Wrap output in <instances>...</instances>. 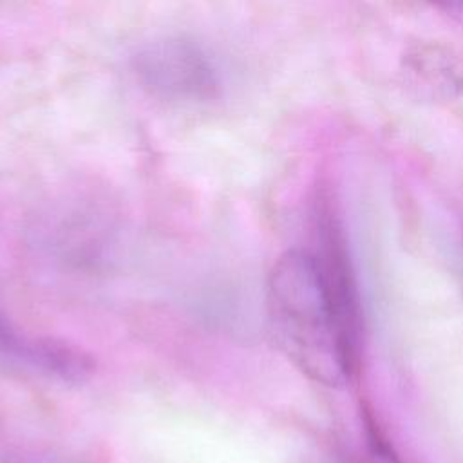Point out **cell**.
Listing matches in <instances>:
<instances>
[{
  "instance_id": "cell-1",
  "label": "cell",
  "mask_w": 463,
  "mask_h": 463,
  "mask_svg": "<svg viewBox=\"0 0 463 463\" xmlns=\"http://www.w3.org/2000/svg\"><path fill=\"white\" fill-rule=\"evenodd\" d=\"M268 317L286 356L317 383L349 382L358 349L347 338L313 251L289 250L268 279Z\"/></svg>"
},
{
  "instance_id": "cell-5",
  "label": "cell",
  "mask_w": 463,
  "mask_h": 463,
  "mask_svg": "<svg viewBox=\"0 0 463 463\" xmlns=\"http://www.w3.org/2000/svg\"><path fill=\"white\" fill-rule=\"evenodd\" d=\"M358 463H402L392 447L374 430H369V441L364 456H360Z\"/></svg>"
},
{
  "instance_id": "cell-2",
  "label": "cell",
  "mask_w": 463,
  "mask_h": 463,
  "mask_svg": "<svg viewBox=\"0 0 463 463\" xmlns=\"http://www.w3.org/2000/svg\"><path fill=\"white\" fill-rule=\"evenodd\" d=\"M130 63L139 85L166 101L206 103L222 90L215 60L188 36L152 40L134 52Z\"/></svg>"
},
{
  "instance_id": "cell-3",
  "label": "cell",
  "mask_w": 463,
  "mask_h": 463,
  "mask_svg": "<svg viewBox=\"0 0 463 463\" xmlns=\"http://www.w3.org/2000/svg\"><path fill=\"white\" fill-rule=\"evenodd\" d=\"M29 369L61 383H83L96 369L90 353L60 338H33Z\"/></svg>"
},
{
  "instance_id": "cell-4",
  "label": "cell",
  "mask_w": 463,
  "mask_h": 463,
  "mask_svg": "<svg viewBox=\"0 0 463 463\" xmlns=\"http://www.w3.org/2000/svg\"><path fill=\"white\" fill-rule=\"evenodd\" d=\"M31 345L33 338L18 335L0 307V365L29 369Z\"/></svg>"
},
{
  "instance_id": "cell-6",
  "label": "cell",
  "mask_w": 463,
  "mask_h": 463,
  "mask_svg": "<svg viewBox=\"0 0 463 463\" xmlns=\"http://www.w3.org/2000/svg\"><path fill=\"white\" fill-rule=\"evenodd\" d=\"M463 27V0H425Z\"/></svg>"
}]
</instances>
